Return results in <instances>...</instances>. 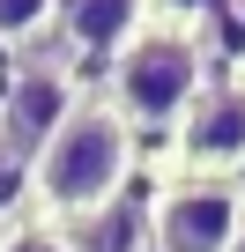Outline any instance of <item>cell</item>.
Segmentation results:
<instances>
[{
  "label": "cell",
  "mask_w": 245,
  "mask_h": 252,
  "mask_svg": "<svg viewBox=\"0 0 245 252\" xmlns=\"http://www.w3.org/2000/svg\"><path fill=\"white\" fill-rule=\"evenodd\" d=\"M127 178H134V126L111 111V96H82L74 119L37 149V171H30V200L45 222H82L111 200H127Z\"/></svg>",
  "instance_id": "6da1fadb"
},
{
  "label": "cell",
  "mask_w": 245,
  "mask_h": 252,
  "mask_svg": "<svg viewBox=\"0 0 245 252\" xmlns=\"http://www.w3.org/2000/svg\"><path fill=\"white\" fill-rule=\"evenodd\" d=\"M201 89H208V45L186 15H149L104 67V96L134 134H178Z\"/></svg>",
  "instance_id": "7a4b0ae2"
},
{
  "label": "cell",
  "mask_w": 245,
  "mask_h": 252,
  "mask_svg": "<svg viewBox=\"0 0 245 252\" xmlns=\"http://www.w3.org/2000/svg\"><path fill=\"white\" fill-rule=\"evenodd\" d=\"M74 104H82L74 52H60V45H30V52H15L8 89H0V141L23 149V156L37 163V149L74 119Z\"/></svg>",
  "instance_id": "3957f363"
},
{
  "label": "cell",
  "mask_w": 245,
  "mask_h": 252,
  "mask_svg": "<svg viewBox=\"0 0 245 252\" xmlns=\"http://www.w3.org/2000/svg\"><path fill=\"white\" fill-rule=\"evenodd\" d=\"M245 193L230 178H171L149 200V252H230Z\"/></svg>",
  "instance_id": "277c9868"
},
{
  "label": "cell",
  "mask_w": 245,
  "mask_h": 252,
  "mask_svg": "<svg viewBox=\"0 0 245 252\" xmlns=\"http://www.w3.org/2000/svg\"><path fill=\"white\" fill-rule=\"evenodd\" d=\"M171 149H178V178H230V171H245V74L201 89V104L178 119Z\"/></svg>",
  "instance_id": "5b68a950"
},
{
  "label": "cell",
  "mask_w": 245,
  "mask_h": 252,
  "mask_svg": "<svg viewBox=\"0 0 245 252\" xmlns=\"http://www.w3.org/2000/svg\"><path fill=\"white\" fill-rule=\"evenodd\" d=\"M156 15V0H60V45L74 60H119V45H127L141 23Z\"/></svg>",
  "instance_id": "8992f818"
},
{
  "label": "cell",
  "mask_w": 245,
  "mask_h": 252,
  "mask_svg": "<svg viewBox=\"0 0 245 252\" xmlns=\"http://www.w3.org/2000/svg\"><path fill=\"white\" fill-rule=\"evenodd\" d=\"M74 252H149V208L141 200H111L82 222H60Z\"/></svg>",
  "instance_id": "52a82bcc"
},
{
  "label": "cell",
  "mask_w": 245,
  "mask_h": 252,
  "mask_svg": "<svg viewBox=\"0 0 245 252\" xmlns=\"http://www.w3.org/2000/svg\"><path fill=\"white\" fill-rule=\"evenodd\" d=\"M60 30V0H0V45L30 52L37 37Z\"/></svg>",
  "instance_id": "ba28073f"
},
{
  "label": "cell",
  "mask_w": 245,
  "mask_h": 252,
  "mask_svg": "<svg viewBox=\"0 0 245 252\" xmlns=\"http://www.w3.org/2000/svg\"><path fill=\"white\" fill-rule=\"evenodd\" d=\"M30 156L23 149H8L0 141V222H23V215H37V200H30Z\"/></svg>",
  "instance_id": "9c48e42d"
},
{
  "label": "cell",
  "mask_w": 245,
  "mask_h": 252,
  "mask_svg": "<svg viewBox=\"0 0 245 252\" xmlns=\"http://www.w3.org/2000/svg\"><path fill=\"white\" fill-rule=\"evenodd\" d=\"M0 252H74V245H67V230H60V222L23 215V222H8V230H0Z\"/></svg>",
  "instance_id": "30bf717a"
},
{
  "label": "cell",
  "mask_w": 245,
  "mask_h": 252,
  "mask_svg": "<svg viewBox=\"0 0 245 252\" xmlns=\"http://www.w3.org/2000/svg\"><path fill=\"white\" fill-rule=\"evenodd\" d=\"M230 252H245V222H238V245H230Z\"/></svg>",
  "instance_id": "8fae6325"
}]
</instances>
